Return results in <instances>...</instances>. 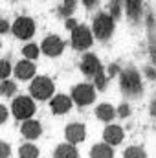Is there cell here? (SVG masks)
Listing matches in <instances>:
<instances>
[{
  "instance_id": "32",
  "label": "cell",
  "mask_w": 156,
  "mask_h": 158,
  "mask_svg": "<svg viewBox=\"0 0 156 158\" xmlns=\"http://www.w3.org/2000/svg\"><path fill=\"white\" fill-rule=\"evenodd\" d=\"M76 26H77V24H76V20H68V22H66V28H70V30H74Z\"/></svg>"
},
{
  "instance_id": "13",
  "label": "cell",
  "mask_w": 156,
  "mask_h": 158,
  "mask_svg": "<svg viewBox=\"0 0 156 158\" xmlns=\"http://www.w3.org/2000/svg\"><path fill=\"white\" fill-rule=\"evenodd\" d=\"M105 140H107L109 145H117V143L123 140V131H121V127H117V125H109V127L105 129Z\"/></svg>"
},
{
  "instance_id": "12",
  "label": "cell",
  "mask_w": 156,
  "mask_h": 158,
  "mask_svg": "<svg viewBox=\"0 0 156 158\" xmlns=\"http://www.w3.org/2000/svg\"><path fill=\"white\" fill-rule=\"evenodd\" d=\"M40 132H42V127H40L39 121H35V119H28V121H24V125H22V134H24L26 138H30V140L39 138Z\"/></svg>"
},
{
  "instance_id": "14",
  "label": "cell",
  "mask_w": 156,
  "mask_h": 158,
  "mask_svg": "<svg viewBox=\"0 0 156 158\" xmlns=\"http://www.w3.org/2000/svg\"><path fill=\"white\" fill-rule=\"evenodd\" d=\"M15 74L18 79H30L35 74V64L30 63V61H20L15 68Z\"/></svg>"
},
{
  "instance_id": "35",
  "label": "cell",
  "mask_w": 156,
  "mask_h": 158,
  "mask_svg": "<svg viewBox=\"0 0 156 158\" xmlns=\"http://www.w3.org/2000/svg\"><path fill=\"white\" fill-rule=\"evenodd\" d=\"M151 53H153V63L156 64V46H153V50H151Z\"/></svg>"
},
{
  "instance_id": "6",
  "label": "cell",
  "mask_w": 156,
  "mask_h": 158,
  "mask_svg": "<svg viewBox=\"0 0 156 158\" xmlns=\"http://www.w3.org/2000/svg\"><path fill=\"white\" fill-rule=\"evenodd\" d=\"M13 33L18 37V39H30L33 33H35V22L28 17H20L15 20L13 24Z\"/></svg>"
},
{
  "instance_id": "1",
  "label": "cell",
  "mask_w": 156,
  "mask_h": 158,
  "mask_svg": "<svg viewBox=\"0 0 156 158\" xmlns=\"http://www.w3.org/2000/svg\"><path fill=\"white\" fill-rule=\"evenodd\" d=\"M119 85H121V90L127 96H138L142 92V79H140V74L134 68H127V70L121 72Z\"/></svg>"
},
{
  "instance_id": "27",
  "label": "cell",
  "mask_w": 156,
  "mask_h": 158,
  "mask_svg": "<svg viewBox=\"0 0 156 158\" xmlns=\"http://www.w3.org/2000/svg\"><path fill=\"white\" fill-rule=\"evenodd\" d=\"M6 119H7V110L4 105H0V123H4Z\"/></svg>"
},
{
  "instance_id": "19",
  "label": "cell",
  "mask_w": 156,
  "mask_h": 158,
  "mask_svg": "<svg viewBox=\"0 0 156 158\" xmlns=\"http://www.w3.org/2000/svg\"><path fill=\"white\" fill-rule=\"evenodd\" d=\"M18 153H20V158H37L39 156V149L35 145H22Z\"/></svg>"
},
{
  "instance_id": "20",
  "label": "cell",
  "mask_w": 156,
  "mask_h": 158,
  "mask_svg": "<svg viewBox=\"0 0 156 158\" xmlns=\"http://www.w3.org/2000/svg\"><path fill=\"white\" fill-rule=\"evenodd\" d=\"M15 90H17V86H15L13 81H7V79L2 81V85H0V94L2 96H13Z\"/></svg>"
},
{
  "instance_id": "15",
  "label": "cell",
  "mask_w": 156,
  "mask_h": 158,
  "mask_svg": "<svg viewBox=\"0 0 156 158\" xmlns=\"http://www.w3.org/2000/svg\"><path fill=\"white\" fill-rule=\"evenodd\" d=\"M90 156L92 158H112L114 156V151H112V147L109 143H99V145L92 147Z\"/></svg>"
},
{
  "instance_id": "26",
  "label": "cell",
  "mask_w": 156,
  "mask_h": 158,
  "mask_svg": "<svg viewBox=\"0 0 156 158\" xmlns=\"http://www.w3.org/2000/svg\"><path fill=\"white\" fill-rule=\"evenodd\" d=\"M9 153H11V149H9V143H6V142H0V158H7V156H9Z\"/></svg>"
},
{
  "instance_id": "17",
  "label": "cell",
  "mask_w": 156,
  "mask_h": 158,
  "mask_svg": "<svg viewBox=\"0 0 156 158\" xmlns=\"http://www.w3.org/2000/svg\"><path fill=\"white\" fill-rule=\"evenodd\" d=\"M55 158H77V151L74 145H59L55 151Z\"/></svg>"
},
{
  "instance_id": "18",
  "label": "cell",
  "mask_w": 156,
  "mask_h": 158,
  "mask_svg": "<svg viewBox=\"0 0 156 158\" xmlns=\"http://www.w3.org/2000/svg\"><path fill=\"white\" fill-rule=\"evenodd\" d=\"M142 11V0H127V13L130 19H138Z\"/></svg>"
},
{
  "instance_id": "2",
  "label": "cell",
  "mask_w": 156,
  "mask_h": 158,
  "mask_svg": "<svg viewBox=\"0 0 156 158\" xmlns=\"http://www.w3.org/2000/svg\"><path fill=\"white\" fill-rule=\"evenodd\" d=\"M112 31H114V19L107 13H99L94 19V35L97 39L105 40L112 35Z\"/></svg>"
},
{
  "instance_id": "5",
  "label": "cell",
  "mask_w": 156,
  "mask_h": 158,
  "mask_svg": "<svg viewBox=\"0 0 156 158\" xmlns=\"http://www.w3.org/2000/svg\"><path fill=\"white\" fill-rule=\"evenodd\" d=\"M31 94L37 99H48L53 94V83L48 77H37L31 83Z\"/></svg>"
},
{
  "instance_id": "10",
  "label": "cell",
  "mask_w": 156,
  "mask_h": 158,
  "mask_svg": "<svg viewBox=\"0 0 156 158\" xmlns=\"http://www.w3.org/2000/svg\"><path fill=\"white\" fill-rule=\"evenodd\" d=\"M84 136H86V129H84V125L72 123V125L66 127V138H68V142L77 143V142H83V140H84Z\"/></svg>"
},
{
  "instance_id": "22",
  "label": "cell",
  "mask_w": 156,
  "mask_h": 158,
  "mask_svg": "<svg viewBox=\"0 0 156 158\" xmlns=\"http://www.w3.org/2000/svg\"><path fill=\"white\" fill-rule=\"evenodd\" d=\"M22 52H24V55H26L28 59H37V55H39V46H37V44H26Z\"/></svg>"
},
{
  "instance_id": "28",
  "label": "cell",
  "mask_w": 156,
  "mask_h": 158,
  "mask_svg": "<svg viewBox=\"0 0 156 158\" xmlns=\"http://www.w3.org/2000/svg\"><path fill=\"white\" fill-rule=\"evenodd\" d=\"M117 112H119V116H129V112H130V110H129V105H121Z\"/></svg>"
},
{
  "instance_id": "23",
  "label": "cell",
  "mask_w": 156,
  "mask_h": 158,
  "mask_svg": "<svg viewBox=\"0 0 156 158\" xmlns=\"http://www.w3.org/2000/svg\"><path fill=\"white\" fill-rule=\"evenodd\" d=\"M76 6V0H63V7H61V13L63 15H70L72 9Z\"/></svg>"
},
{
  "instance_id": "11",
  "label": "cell",
  "mask_w": 156,
  "mask_h": 158,
  "mask_svg": "<svg viewBox=\"0 0 156 158\" xmlns=\"http://www.w3.org/2000/svg\"><path fill=\"white\" fill-rule=\"evenodd\" d=\"M50 107H51V110H53L55 114H64V112L70 110V107H72V99L66 98V96H55V98L51 99Z\"/></svg>"
},
{
  "instance_id": "9",
  "label": "cell",
  "mask_w": 156,
  "mask_h": 158,
  "mask_svg": "<svg viewBox=\"0 0 156 158\" xmlns=\"http://www.w3.org/2000/svg\"><path fill=\"white\" fill-rule=\"evenodd\" d=\"M63 48H64V42L59 39L57 35H50V37H46L44 42H42V52L46 55H50V57L59 55L63 52Z\"/></svg>"
},
{
  "instance_id": "29",
  "label": "cell",
  "mask_w": 156,
  "mask_h": 158,
  "mask_svg": "<svg viewBox=\"0 0 156 158\" xmlns=\"http://www.w3.org/2000/svg\"><path fill=\"white\" fill-rule=\"evenodd\" d=\"M9 30V24H7V20H0V33H6Z\"/></svg>"
},
{
  "instance_id": "34",
  "label": "cell",
  "mask_w": 156,
  "mask_h": 158,
  "mask_svg": "<svg viewBox=\"0 0 156 158\" xmlns=\"http://www.w3.org/2000/svg\"><path fill=\"white\" fill-rule=\"evenodd\" d=\"M83 4L90 7V6H94V4H96V0H83Z\"/></svg>"
},
{
  "instance_id": "31",
  "label": "cell",
  "mask_w": 156,
  "mask_h": 158,
  "mask_svg": "<svg viewBox=\"0 0 156 158\" xmlns=\"http://www.w3.org/2000/svg\"><path fill=\"white\" fill-rule=\"evenodd\" d=\"M117 15H119V7H117V4H114V6H112V15H110V17L114 19V17H117Z\"/></svg>"
},
{
  "instance_id": "30",
  "label": "cell",
  "mask_w": 156,
  "mask_h": 158,
  "mask_svg": "<svg viewBox=\"0 0 156 158\" xmlns=\"http://www.w3.org/2000/svg\"><path fill=\"white\" fill-rule=\"evenodd\" d=\"M151 114H153V116H156V96H154V99L151 101Z\"/></svg>"
},
{
  "instance_id": "16",
  "label": "cell",
  "mask_w": 156,
  "mask_h": 158,
  "mask_svg": "<svg viewBox=\"0 0 156 158\" xmlns=\"http://www.w3.org/2000/svg\"><path fill=\"white\" fill-rule=\"evenodd\" d=\"M96 114H97V118L103 119V121H112V118L116 116V112H114L112 105H107V103L99 105V107H97V110H96Z\"/></svg>"
},
{
  "instance_id": "7",
  "label": "cell",
  "mask_w": 156,
  "mask_h": 158,
  "mask_svg": "<svg viewBox=\"0 0 156 158\" xmlns=\"http://www.w3.org/2000/svg\"><path fill=\"white\" fill-rule=\"evenodd\" d=\"M72 98H74V101L77 103V105H90L92 101H94V98H96V92H94V86H90V85H77L76 88H74V92H72Z\"/></svg>"
},
{
  "instance_id": "4",
  "label": "cell",
  "mask_w": 156,
  "mask_h": 158,
  "mask_svg": "<svg viewBox=\"0 0 156 158\" xmlns=\"http://www.w3.org/2000/svg\"><path fill=\"white\" fill-rule=\"evenodd\" d=\"M72 44L76 50H86L92 44V33L86 26H76L72 30Z\"/></svg>"
},
{
  "instance_id": "25",
  "label": "cell",
  "mask_w": 156,
  "mask_h": 158,
  "mask_svg": "<svg viewBox=\"0 0 156 158\" xmlns=\"http://www.w3.org/2000/svg\"><path fill=\"white\" fill-rule=\"evenodd\" d=\"M94 81H96V86L97 88H105V85H107V77H105L103 72H99L97 76H94Z\"/></svg>"
},
{
  "instance_id": "8",
  "label": "cell",
  "mask_w": 156,
  "mask_h": 158,
  "mask_svg": "<svg viewBox=\"0 0 156 158\" xmlns=\"http://www.w3.org/2000/svg\"><path fill=\"white\" fill-rule=\"evenodd\" d=\"M81 70H83L86 76L94 77V76H97L99 72H103V66H101V63H99V59H97L96 55L88 53V55H84L83 61H81Z\"/></svg>"
},
{
  "instance_id": "24",
  "label": "cell",
  "mask_w": 156,
  "mask_h": 158,
  "mask_svg": "<svg viewBox=\"0 0 156 158\" xmlns=\"http://www.w3.org/2000/svg\"><path fill=\"white\" fill-rule=\"evenodd\" d=\"M11 72V66L7 61H0V79H6Z\"/></svg>"
},
{
  "instance_id": "33",
  "label": "cell",
  "mask_w": 156,
  "mask_h": 158,
  "mask_svg": "<svg viewBox=\"0 0 156 158\" xmlns=\"http://www.w3.org/2000/svg\"><path fill=\"white\" fill-rule=\"evenodd\" d=\"M145 72H147V76H149V79H154V70H151V68H147Z\"/></svg>"
},
{
  "instance_id": "21",
  "label": "cell",
  "mask_w": 156,
  "mask_h": 158,
  "mask_svg": "<svg viewBox=\"0 0 156 158\" xmlns=\"http://www.w3.org/2000/svg\"><path fill=\"white\" fill-rule=\"evenodd\" d=\"M125 158H145V151L142 147H129L125 151Z\"/></svg>"
},
{
  "instance_id": "3",
  "label": "cell",
  "mask_w": 156,
  "mask_h": 158,
  "mask_svg": "<svg viewBox=\"0 0 156 158\" xmlns=\"http://www.w3.org/2000/svg\"><path fill=\"white\" fill-rule=\"evenodd\" d=\"M33 112H35V103L30 98L20 96L13 101V114L18 119H30Z\"/></svg>"
}]
</instances>
